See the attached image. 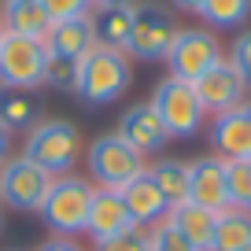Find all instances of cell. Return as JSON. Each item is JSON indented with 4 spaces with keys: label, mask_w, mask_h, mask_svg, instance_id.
I'll list each match as a JSON object with an SVG mask.
<instances>
[{
    "label": "cell",
    "mask_w": 251,
    "mask_h": 251,
    "mask_svg": "<svg viewBox=\"0 0 251 251\" xmlns=\"http://www.w3.org/2000/svg\"><path fill=\"white\" fill-rule=\"evenodd\" d=\"M23 155L33 159L41 170H48L52 177L74 174V166L85 155L81 144V129L71 118H41L30 133L23 137Z\"/></svg>",
    "instance_id": "cell-1"
},
{
    "label": "cell",
    "mask_w": 251,
    "mask_h": 251,
    "mask_svg": "<svg viewBox=\"0 0 251 251\" xmlns=\"http://www.w3.org/2000/svg\"><path fill=\"white\" fill-rule=\"evenodd\" d=\"M133 85V59L115 48H100L81 59V78H78V100L85 107H107L122 100Z\"/></svg>",
    "instance_id": "cell-2"
},
{
    "label": "cell",
    "mask_w": 251,
    "mask_h": 251,
    "mask_svg": "<svg viewBox=\"0 0 251 251\" xmlns=\"http://www.w3.org/2000/svg\"><path fill=\"white\" fill-rule=\"evenodd\" d=\"M93 192L96 185L81 174H63V177L52 181L45 203H41V222L48 226L52 236H71L78 240L85 233V222H89V207H93Z\"/></svg>",
    "instance_id": "cell-3"
},
{
    "label": "cell",
    "mask_w": 251,
    "mask_h": 251,
    "mask_svg": "<svg viewBox=\"0 0 251 251\" xmlns=\"http://www.w3.org/2000/svg\"><path fill=\"white\" fill-rule=\"evenodd\" d=\"M177 15L163 0H133V26L126 41V55L133 63H166L177 37Z\"/></svg>",
    "instance_id": "cell-4"
},
{
    "label": "cell",
    "mask_w": 251,
    "mask_h": 251,
    "mask_svg": "<svg viewBox=\"0 0 251 251\" xmlns=\"http://www.w3.org/2000/svg\"><path fill=\"white\" fill-rule=\"evenodd\" d=\"M148 170V159L141 151H133L122 137L111 129V133H100L96 141L85 144V177L93 181L96 188H115L122 192L133 177Z\"/></svg>",
    "instance_id": "cell-5"
},
{
    "label": "cell",
    "mask_w": 251,
    "mask_h": 251,
    "mask_svg": "<svg viewBox=\"0 0 251 251\" xmlns=\"http://www.w3.org/2000/svg\"><path fill=\"white\" fill-rule=\"evenodd\" d=\"M148 103L155 107L159 122L166 126L170 141H188V137H196L200 129L207 126V118H211V115L203 111V103H200L192 81L170 78V74L155 85V93H151Z\"/></svg>",
    "instance_id": "cell-6"
},
{
    "label": "cell",
    "mask_w": 251,
    "mask_h": 251,
    "mask_svg": "<svg viewBox=\"0 0 251 251\" xmlns=\"http://www.w3.org/2000/svg\"><path fill=\"white\" fill-rule=\"evenodd\" d=\"M45 71H48L45 41L4 33V41H0V85L37 93V89H45Z\"/></svg>",
    "instance_id": "cell-7"
},
{
    "label": "cell",
    "mask_w": 251,
    "mask_h": 251,
    "mask_svg": "<svg viewBox=\"0 0 251 251\" xmlns=\"http://www.w3.org/2000/svg\"><path fill=\"white\" fill-rule=\"evenodd\" d=\"M52 174L41 170L33 159H26L23 151L8 159L0 166V203L4 211H23V214H37L45 203L48 188H52Z\"/></svg>",
    "instance_id": "cell-8"
},
{
    "label": "cell",
    "mask_w": 251,
    "mask_h": 251,
    "mask_svg": "<svg viewBox=\"0 0 251 251\" xmlns=\"http://www.w3.org/2000/svg\"><path fill=\"white\" fill-rule=\"evenodd\" d=\"M222 59H226V48H222L214 30H207V26H181L170 45V55H166V67H170V78L196 81L211 67H218Z\"/></svg>",
    "instance_id": "cell-9"
},
{
    "label": "cell",
    "mask_w": 251,
    "mask_h": 251,
    "mask_svg": "<svg viewBox=\"0 0 251 251\" xmlns=\"http://www.w3.org/2000/svg\"><path fill=\"white\" fill-rule=\"evenodd\" d=\"M192 89H196L200 103H203V111L211 118L226 115V111H233V107H244V100H248V85H244V78L236 74V67L229 59H222L203 78H196Z\"/></svg>",
    "instance_id": "cell-10"
},
{
    "label": "cell",
    "mask_w": 251,
    "mask_h": 251,
    "mask_svg": "<svg viewBox=\"0 0 251 251\" xmlns=\"http://www.w3.org/2000/svg\"><path fill=\"white\" fill-rule=\"evenodd\" d=\"M115 133L122 137L133 151H141L144 159H148V155H159V151L170 144V133H166V126L159 122L155 107H151L148 100L129 103V107L122 111V118H118Z\"/></svg>",
    "instance_id": "cell-11"
},
{
    "label": "cell",
    "mask_w": 251,
    "mask_h": 251,
    "mask_svg": "<svg viewBox=\"0 0 251 251\" xmlns=\"http://www.w3.org/2000/svg\"><path fill=\"white\" fill-rule=\"evenodd\" d=\"M188 203L207 207L222 214L229 211V177H226V159L218 155H200L188 163Z\"/></svg>",
    "instance_id": "cell-12"
},
{
    "label": "cell",
    "mask_w": 251,
    "mask_h": 251,
    "mask_svg": "<svg viewBox=\"0 0 251 251\" xmlns=\"http://www.w3.org/2000/svg\"><path fill=\"white\" fill-rule=\"evenodd\" d=\"M129 229H141V226H133L122 192H115V188H96L93 207H89V222H85V236L93 244H103V240H111V236H118V233H129Z\"/></svg>",
    "instance_id": "cell-13"
},
{
    "label": "cell",
    "mask_w": 251,
    "mask_h": 251,
    "mask_svg": "<svg viewBox=\"0 0 251 251\" xmlns=\"http://www.w3.org/2000/svg\"><path fill=\"white\" fill-rule=\"evenodd\" d=\"M211 148L218 159L233 163V159H251V115L248 107H233L226 115L211 118Z\"/></svg>",
    "instance_id": "cell-14"
},
{
    "label": "cell",
    "mask_w": 251,
    "mask_h": 251,
    "mask_svg": "<svg viewBox=\"0 0 251 251\" xmlns=\"http://www.w3.org/2000/svg\"><path fill=\"white\" fill-rule=\"evenodd\" d=\"M122 200H126V211H129L133 226H141V229H151V226L170 218V203H166V196L159 192L155 177L148 170L122 188Z\"/></svg>",
    "instance_id": "cell-15"
},
{
    "label": "cell",
    "mask_w": 251,
    "mask_h": 251,
    "mask_svg": "<svg viewBox=\"0 0 251 251\" xmlns=\"http://www.w3.org/2000/svg\"><path fill=\"white\" fill-rule=\"evenodd\" d=\"M0 26L4 33H19L33 41H48L52 33V19L45 15L41 0H0Z\"/></svg>",
    "instance_id": "cell-16"
},
{
    "label": "cell",
    "mask_w": 251,
    "mask_h": 251,
    "mask_svg": "<svg viewBox=\"0 0 251 251\" xmlns=\"http://www.w3.org/2000/svg\"><path fill=\"white\" fill-rule=\"evenodd\" d=\"M45 45H48V52H52V55H67V59H85V55L96 48V37H93V19H89V15H78V19H67V23H55Z\"/></svg>",
    "instance_id": "cell-17"
},
{
    "label": "cell",
    "mask_w": 251,
    "mask_h": 251,
    "mask_svg": "<svg viewBox=\"0 0 251 251\" xmlns=\"http://www.w3.org/2000/svg\"><path fill=\"white\" fill-rule=\"evenodd\" d=\"M170 226L185 236L196 251H211L214 248V229H218V214L196 203H181L170 211Z\"/></svg>",
    "instance_id": "cell-18"
},
{
    "label": "cell",
    "mask_w": 251,
    "mask_h": 251,
    "mask_svg": "<svg viewBox=\"0 0 251 251\" xmlns=\"http://www.w3.org/2000/svg\"><path fill=\"white\" fill-rule=\"evenodd\" d=\"M0 122L8 126L11 133L26 137L33 126L41 122V100L33 93H23V89L0 85Z\"/></svg>",
    "instance_id": "cell-19"
},
{
    "label": "cell",
    "mask_w": 251,
    "mask_h": 251,
    "mask_svg": "<svg viewBox=\"0 0 251 251\" xmlns=\"http://www.w3.org/2000/svg\"><path fill=\"white\" fill-rule=\"evenodd\" d=\"M93 37L100 48H115L126 52V41H129V26H133V4H122V8H93Z\"/></svg>",
    "instance_id": "cell-20"
},
{
    "label": "cell",
    "mask_w": 251,
    "mask_h": 251,
    "mask_svg": "<svg viewBox=\"0 0 251 251\" xmlns=\"http://www.w3.org/2000/svg\"><path fill=\"white\" fill-rule=\"evenodd\" d=\"M148 174L155 177V185H159V192L166 196L170 211L181 207V203H188V163H185V159L159 155L155 163H148Z\"/></svg>",
    "instance_id": "cell-21"
},
{
    "label": "cell",
    "mask_w": 251,
    "mask_h": 251,
    "mask_svg": "<svg viewBox=\"0 0 251 251\" xmlns=\"http://www.w3.org/2000/svg\"><path fill=\"white\" fill-rule=\"evenodd\" d=\"M251 248V211H229L218 214V229H214V248L211 251H244Z\"/></svg>",
    "instance_id": "cell-22"
},
{
    "label": "cell",
    "mask_w": 251,
    "mask_h": 251,
    "mask_svg": "<svg viewBox=\"0 0 251 251\" xmlns=\"http://www.w3.org/2000/svg\"><path fill=\"white\" fill-rule=\"evenodd\" d=\"M251 15V0H203L200 19L207 23V30H236Z\"/></svg>",
    "instance_id": "cell-23"
},
{
    "label": "cell",
    "mask_w": 251,
    "mask_h": 251,
    "mask_svg": "<svg viewBox=\"0 0 251 251\" xmlns=\"http://www.w3.org/2000/svg\"><path fill=\"white\" fill-rule=\"evenodd\" d=\"M78 78H81V59H67V55L48 52V71H45V89L52 93L78 96Z\"/></svg>",
    "instance_id": "cell-24"
},
{
    "label": "cell",
    "mask_w": 251,
    "mask_h": 251,
    "mask_svg": "<svg viewBox=\"0 0 251 251\" xmlns=\"http://www.w3.org/2000/svg\"><path fill=\"white\" fill-rule=\"evenodd\" d=\"M226 177H229V207L251 211V159L226 163Z\"/></svg>",
    "instance_id": "cell-25"
},
{
    "label": "cell",
    "mask_w": 251,
    "mask_h": 251,
    "mask_svg": "<svg viewBox=\"0 0 251 251\" xmlns=\"http://www.w3.org/2000/svg\"><path fill=\"white\" fill-rule=\"evenodd\" d=\"M148 251H196V248H192V244L170 226V218H166V222H159V226L148 229Z\"/></svg>",
    "instance_id": "cell-26"
},
{
    "label": "cell",
    "mask_w": 251,
    "mask_h": 251,
    "mask_svg": "<svg viewBox=\"0 0 251 251\" xmlns=\"http://www.w3.org/2000/svg\"><path fill=\"white\" fill-rule=\"evenodd\" d=\"M226 59L236 67V74L244 78V85H248V93H251V30H244V33H236V37H233Z\"/></svg>",
    "instance_id": "cell-27"
},
{
    "label": "cell",
    "mask_w": 251,
    "mask_h": 251,
    "mask_svg": "<svg viewBox=\"0 0 251 251\" xmlns=\"http://www.w3.org/2000/svg\"><path fill=\"white\" fill-rule=\"evenodd\" d=\"M45 15L55 23H67V19H78V15H93V4L89 0H41Z\"/></svg>",
    "instance_id": "cell-28"
},
{
    "label": "cell",
    "mask_w": 251,
    "mask_h": 251,
    "mask_svg": "<svg viewBox=\"0 0 251 251\" xmlns=\"http://www.w3.org/2000/svg\"><path fill=\"white\" fill-rule=\"evenodd\" d=\"M93 251H148V229H129L103 244H93Z\"/></svg>",
    "instance_id": "cell-29"
},
{
    "label": "cell",
    "mask_w": 251,
    "mask_h": 251,
    "mask_svg": "<svg viewBox=\"0 0 251 251\" xmlns=\"http://www.w3.org/2000/svg\"><path fill=\"white\" fill-rule=\"evenodd\" d=\"M33 251H89V248H81V244L71 240V236H48V240L37 244Z\"/></svg>",
    "instance_id": "cell-30"
},
{
    "label": "cell",
    "mask_w": 251,
    "mask_h": 251,
    "mask_svg": "<svg viewBox=\"0 0 251 251\" xmlns=\"http://www.w3.org/2000/svg\"><path fill=\"white\" fill-rule=\"evenodd\" d=\"M11 155H15V133H11L4 122H0V166L8 163Z\"/></svg>",
    "instance_id": "cell-31"
},
{
    "label": "cell",
    "mask_w": 251,
    "mask_h": 251,
    "mask_svg": "<svg viewBox=\"0 0 251 251\" xmlns=\"http://www.w3.org/2000/svg\"><path fill=\"white\" fill-rule=\"evenodd\" d=\"M177 11H188V15H200V8H203V0H170Z\"/></svg>",
    "instance_id": "cell-32"
},
{
    "label": "cell",
    "mask_w": 251,
    "mask_h": 251,
    "mask_svg": "<svg viewBox=\"0 0 251 251\" xmlns=\"http://www.w3.org/2000/svg\"><path fill=\"white\" fill-rule=\"evenodd\" d=\"M93 8H122V4H133V0H89Z\"/></svg>",
    "instance_id": "cell-33"
},
{
    "label": "cell",
    "mask_w": 251,
    "mask_h": 251,
    "mask_svg": "<svg viewBox=\"0 0 251 251\" xmlns=\"http://www.w3.org/2000/svg\"><path fill=\"white\" fill-rule=\"evenodd\" d=\"M4 226H8V211H4V203H0V233H4Z\"/></svg>",
    "instance_id": "cell-34"
},
{
    "label": "cell",
    "mask_w": 251,
    "mask_h": 251,
    "mask_svg": "<svg viewBox=\"0 0 251 251\" xmlns=\"http://www.w3.org/2000/svg\"><path fill=\"white\" fill-rule=\"evenodd\" d=\"M244 107H248V115H251V96H248V100H244Z\"/></svg>",
    "instance_id": "cell-35"
},
{
    "label": "cell",
    "mask_w": 251,
    "mask_h": 251,
    "mask_svg": "<svg viewBox=\"0 0 251 251\" xmlns=\"http://www.w3.org/2000/svg\"><path fill=\"white\" fill-rule=\"evenodd\" d=\"M0 41H4V26H0Z\"/></svg>",
    "instance_id": "cell-36"
},
{
    "label": "cell",
    "mask_w": 251,
    "mask_h": 251,
    "mask_svg": "<svg viewBox=\"0 0 251 251\" xmlns=\"http://www.w3.org/2000/svg\"><path fill=\"white\" fill-rule=\"evenodd\" d=\"M8 251H23V248H8Z\"/></svg>",
    "instance_id": "cell-37"
},
{
    "label": "cell",
    "mask_w": 251,
    "mask_h": 251,
    "mask_svg": "<svg viewBox=\"0 0 251 251\" xmlns=\"http://www.w3.org/2000/svg\"><path fill=\"white\" fill-rule=\"evenodd\" d=\"M244 251H251V248H244Z\"/></svg>",
    "instance_id": "cell-38"
}]
</instances>
